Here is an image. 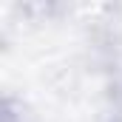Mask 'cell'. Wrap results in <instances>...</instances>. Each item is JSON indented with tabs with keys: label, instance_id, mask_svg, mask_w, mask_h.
Instances as JSON below:
<instances>
[{
	"label": "cell",
	"instance_id": "cell-1",
	"mask_svg": "<svg viewBox=\"0 0 122 122\" xmlns=\"http://www.w3.org/2000/svg\"><path fill=\"white\" fill-rule=\"evenodd\" d=\"M105 122H122V80L111 88L105 105Z\"/></svg>",
	"mask_w": 122,
	"mask_h": 122
}]
</instances>
